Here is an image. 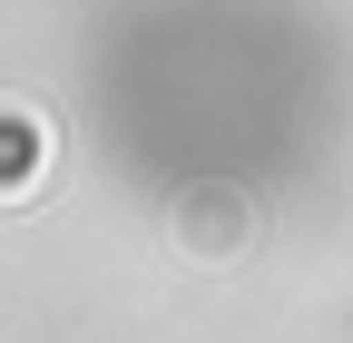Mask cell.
<instances>
[{
	"instance_id": "cell-1",
	"label": "cell",
	"mask_w": 353,
	"mask_h": 343,
	"mask_svg": "<svg viewBox=\"0 0 353 343\" xmlns=\"http://www.w3.org/2000/svg\"><path fill=\"white\" fill-rule=\"evenodd\" d=\"M176 245H187L196 265H236V255L255 245L245 187H187V196H176Z\"/></svg>"
},
{
	"instance_id": "cell-2",
	"label": "cell",
	"mask_w": 353,
	"mask_h": 343,
	"mask_svg": "<svg viewBox=\"0 0 353 343\" xmlns=\"http://www.w3.org/2000/svg\"><path fill=\"white\" fill-rule=\"evenodd\" d=\"M50 177H59V127L30 98H0V206H30Z\"/></svg>"
}]
</instances>
